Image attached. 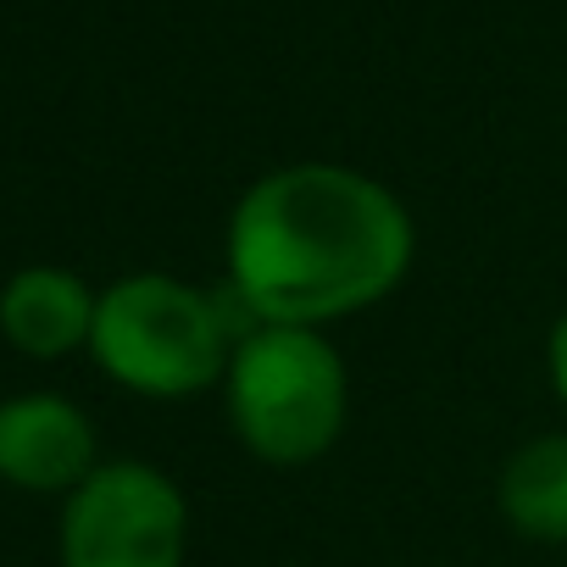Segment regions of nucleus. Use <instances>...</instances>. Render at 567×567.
I'll use <instances>...</instances> for the list:
<instances>
[{
    "label": "nucleus",
    "instance_id": "f257e3e1",
    "mask_svg": "<svg viewBox=\"0 0 567 567\" xmlns=\"http://www.w3.org/2000/svg\"><path fill=\"white\" fill-rule=\"evenodd\" d=\"M417 256L412 212L340 162L261 173L228 212V296L250 323L329 329L379 307Z\"/></svg>",
    "mask_w": 567,
    "mask_h": 567
},
{
    "label": "nucleus",
    "instance_id": "f03ea898",
    "mask_svg": "<svg viewBox=\"0 0 567 567\" xmlns=\"http://www.w3.org/2000/svg\"><path fill=\"white\" fill-rule=\"evenodd\" d=\"M223 401L239 445L272 467L329 456L351 417V373L323 329L256 323L234 340Z\"/></svg>",
    "mask_w": 567,
    "mask_h": 567
},
{
    "label": "nucleus",
    "instance_id": "7ed1b4c3",
    "mask_svg": "<svg viewBox=\"0 0 567 567\" xmlns=\"http://www.w3.org/2000/svg\"><path fill=\"white\" fill-rule=\"evenodd\" d=\"M228 296H206L173 272H128L95 307V368L151 401H189L223 384L234 357Z\"/></svg>",
    "mask_w": 567,
    "mask_h": 567
},
{
    "label": "nucleus",
    "instance_id": "20e7f679",
    "mask_svg": "<svg viewBox=\"0 0 567 567\" xmlns=\"http://www.w3.org/2000/svg\"><path fill=\"white\" fill-rule=\"evenodd\" d=\"M189 501L151 462H101L62 506V567H184Z\"/></svg>",
    "mask_w": 567,
    "mask_h": 567
},
{
    "label": "nucleus",
    "instance_id": "39448f33",
    "mask_svg": "<svg viewBox=\"0 0 567 567\" xmlns=\"http://www.w3.org/2000/svg\"><path fill=\"white\" fill-rule=\"evenodd\" d=\"M95 423L40 390L0 401V478L29 489V495H73L95 473Z\"/></svg>",
    "mask_w": 567,
    "mask_h": 567
},
{
    "label": "nucleus",
    "instance_id": "423d86ee",
    "mask_svg": "<svg viewBox=\"0 0 567 567\" xmlns=\"http://www.w3.org/2000/svg\"><path fill=\"white\" fill-rule=\"evenodd\" d=\"M101 296L68 267H23L0 290V334L23 357L56 362L68 351H90Z\"/></svg>",
    "mask_w": 567,
    "mask_h": 567
},
{
    "label": "nucleus",
    "instance_id": "0eeeda50",
    "mask_svg": "<svg viewBox=\"0 0 567 567\" xmlns=\"http://www.w3.org/2000/svg\"><path fill=\"white\" fill-rule=\"evenodd\" d=\"M501 517L539 545H567V429L517 445L495 478Z\"/></svg>",
    "mask_w": 567,
    "mask_h": 567
},
{
    "label": "nucleus",
    "instance_id": "6e6552de",
    "mask_svg": "<svg viewBox=\"0 0 567 567\" xmlns=\"http://www.w3.org/2000/svg\"><path fill=\"white\" fill-rule=\"evenodd\" d=\"M545 368H550V390H556V401L567 406V312L550 323V340H545Z\"/></svg>",
    "mask_w": 567,
    "mask_h": 567
}]
</instances>
